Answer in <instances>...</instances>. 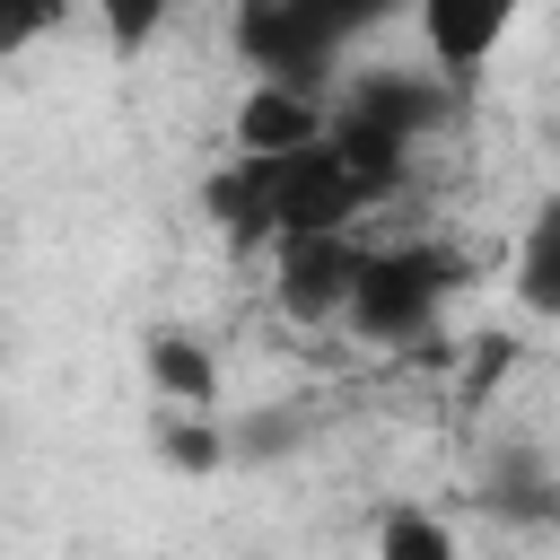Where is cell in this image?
Returning <instances> with one entry per match:
<instances>
[{"label": "cell", "mask_w": 560, "mask_h": 560, "mask_svg": "<svg viewBox=\"0 0 560 560\" xmlns=\"http://www.w3.org/2000/svg\"><path fill=\"white\" fill-rule=\"evenodd\" d=\"M446 289H455V262L438 245H368V271H359L341 324L359 341H411V332H429Z\"/></svg>", "instance_id": "obj_1"}, {"label": "cell", "mask_w": 560, "mask_h": 560, "mask_svg": "<svg viewBox=\"0 0 560 560\" xmlns=\"http://www.w3.org/2000/svg\"><path fill=\"white\" fill-rule=\"evenodd\" d=\"M359 271H368L359 236H280L271 245V298L289 324H341Z\"/></svg>", "instance_id": "obj_2"}, {"label": "cell", "mask_w": 560, "mask_h": 560, "mask_svg": "<svg viewBox=\"0 0 560 560\" xmlns=\"http://www.w3.org/2000/svg\"><path fill=\"white\" fill-rule=\"evenodd\" d=\"M411 18H420V44H429V70L446 88H464V79H481L499 61L525 0H411Z\"/></svg>", "instance_id": "obj_3"}, {"label": "cell", "mask_w": 560, "mask_h": 560, "mask_svg": "<svg viewBox=\"0 0 560 560\" xmlns=\"http://www.w3.org/2000/svg\"><path fill=\"white\" fill-rule=\"evenodd\" d=\"M228 140H236V158H298V149L332 140V122H324L315 88H298V79H254V88L236 96V114H228Z\"/></svg>", "instance_id": "obj_4"}, {"label": "cell", "mask_w": 560, "mask_h": 560, "mask_svg": "<svg viewBox=\"0 0 560 560\" xmlns=\"http://www.w3.org/2000/svg\"><path fill=\"white\" fill-rule=\"evenodd\" d=\"M140 368H149V385H158V402L166 411H219V359H210V341H192V332H149L140 341Z\"/></svg>", "instance_id": "obj_5"}, {"label": "cell", "mask_w": 560, "mask_h": 560, "mask_svg": "<svg viewBox=\"0 0 560 560\" xmlns=\"http://www.w3.org/2000/svg\"><path fill=\"white\" fill-rule=\"evenodd\" d=\"M508 289H516L525 315L560 324V192L534 201V219H525V236H516V262H508Z\"/></svg>", "instance_id": "obj_6"}, {"label": "cell", "mask_w": 560, "mask_h": 560, "mask_svg": "<svg viewBox=\"0 0 560 560\" xmlns=\"http://www.w3.org/2000/svg\"><path fill=\"white\" fill-rule=\"evenodd\" d=\"M228 455H236V438H228L219 411H166V420H158V464H166V472L210 481V472H228Z\"/></svg>", "instance_id": "obj_7"}, {"label": "cell", "mask_w": 560, "mask_h": 560, "mask_svg": "<svg viewBox=\"0 0 560 560\" xmlns=\"http://www.w3.org/2000/svg\"><path fill=\"white\" fill-rule=\"evenodd\" d=\"M368 551L376 560H464V542H455V525L438 508H385Z\"/></svg>", "instance_id": "obj_8"}, {"label": "cell", "mask_w": 560, "mask_h": 560, "mask_svg": "<svg viewBox=\"0 0 560 560\" xmlns=\"http://www.w3.org/2000/svg\"><path fill=\"white\" fill-rule=\"evenodd\" d=\"M88 9H96V35H105L114 61H140L175 18V0H88Z\"/></svg>", "instance_id": "obj_9"}, {"label": "cell", "mask_w": 560, "mask_h": 560, "mask_svg": "<svg viewBox=\"0 0 560 560\" xmlns=\"http://www.w3.org/2000/svg\"><path fill=\"white\" fill-rule=\"evenodd\" d=\"M52 26H70V0H0V52H35Z\"/></svg>", "instance_id": "obj_10"}, {"label": "cell", "mask_w": 560, "mask_h": 560, "mask_svg": "<svg viewBox=\"0 0 560 560\" xmlns=\"http://www.w3.org/2000/svg\"><path fill=\"white\" fill-rule=\"evenodd\" d=\"M551 516H560V508H551Z\"/></svg>", "instance_id": "obj_11"}]
</instances>
